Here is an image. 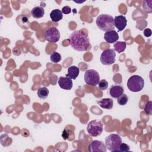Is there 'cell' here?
<instances>
[{
	"instance_id": "6da1fadb",
	"label": "cell",
	"mask_w": 152,
	"mask_h": 152,
	"mask_svg": "<svg viewBox=\"0 0 152 152\" xmlns=\"http://www.w3.org/2000/svg\"><path fill=\"white\" fill-rule=\"evenodd\" d=\"M70 46L77 51H87L91 49L90 39L87 34L81 30L74 31L68 39Z\"/></svg>"
},
{
	"instance_id": "7a4b0ae2",
	"label": "cell",
	"mask_w": 152,
	"mask_h": 152,
	"mask_svg": "<svg viewBox=\"0 0 152 152\" xmlns=\"http://www.w3.org/2000/svg\"><path fill=\"white\" fill-rule=\"evenodd\" d=\"M96 24L100 30L105 32L113 30L115 28L114 18L107 14L99 15L96 19Z\"/></svg>"
},
{
	"instance_id": "3957f363",
	"label": "cell",
	"mask_w": 152,
	"mask_h": 152,
	"mask_svg": "<svg viewBox=\"0 0 152 152\" xmlns=\"http://www.w3.org/2000/svg\"><path fill=\"white\" fill-rule=\"evenodd\" d=\"M126 86L131 91L138 92L144 88V80L140 75H132L128 78Z\"/></svg>"
},
{
	"instance_id": "277c9868",
	"label": "cell",
	"mask_w": 152,
	"mask_h": 152,
	"mask_svg": "<svg viewBox=\"0 0 152 152\" xmlns=\"http://www.w3.org/2000/svg\"><path fill=\"white\" fill-rule=\"evenodd\" d=\"M121 143L122 138L117 134H111L105 138L106 148L111 151H119V148Z\"/></svg>"
},
{
	"instance_id": "5b68a950",
	"label": "cell",
	"mask_w": 152,
	"mask_h": 152,
	"mask_svg": "<svg viewBox=\"0 0 152 152\" xmlns=\"http://www.w3.org/2000/svg\"><path fill=\"white\" fill-rule=\"evenodd\" d=\"M103 129V125L100 120H93L88 122L87 131L91 137H98L101 135Z\"/></svg>"
},
{
	"instance_id": "8992f818",
	"label": "cell",
	"mask_w": 152,
	"mask_h": 152,
	"mask_svg": "<svg viewBox=\"0 0 152 152\" xmlns=\"http://www.w3.org/2000/svg\"><path fill=\"white\" fill-rule=\"evenodd\" d=\"M85 83L91 86H96L100 81V76L97 71L94 69H88L84 73Z\"/></svg>"
},
{
	"instance_id": "52a82bcc",
	"label": "cell",
	"mask_w": 152,
	"mask_h": 152,
	"mask_svg": "<svg viewBox=\"0 0 152 152\" xmlns=\"http://www.w3.org/2000/svg\"><path fill=\"white\" fill-rule=\"evenodd\" d=\"M116 53L113 49L104 50L100 55V61L102 64L109 65L115 62Z\"/></svg>"
},
{
	"instance_id": "ba28073f",
	"label": "cell",
	"mask_w": 152,
	"mask_h": 152,
	"mask_svg": "<svg viewBox=\"0 0 152 152\" xmlns=\"http://www.w3.org/2000/svg\"><path fill=\"white\" fill-rule=\"evenodd\" d=\"M44 36L45 39L50 43H56L60 39V33L58 29L54 26H51L46 29Z\"/></svg>"
},
{
	"instance_id": "9c48e42d",
	"label": "cell",
	"mask_w": 152,
	"mask_h": 152,
	"mask_svg": "<svg viewBox=\"0 0 152 152\" xmlns=\"http://www.w3.org/2000/svg\"><path fill=\"white\" fill-rule=\"evenodd\" d=\"M106 145L102 141L93 140L88 146V150L90 152H106Z\"/></svg>"
},
{
	"instance_id": "30bf717a",
	"label": "cell",
	"mask_w": 152,
	"mask_h": 152,
	"mask_svg": "<svg viewBox=\"0 0 152 152\" xmlns=\"http://www.w3.org/2000/svg\"><path fill=\"white\" fill-rule=\"evenodd\" d=\"M127 24V20L124 15H120L116 16L114 18V24L119 31H122L126 27Z\"/></svg>"
},
{
	"instance_id": "8fae6325",
	"label": "cell",
	"mask_w": 152,
	"mask_h": 152,
	"mask_svg": "<svg viewBox=\"0 0 152 152\" xmlns=\"http://www.w3.org/2000/svg\"><path fill=\"white\" fill-rule=\"evenodd\" d=\"M124 87L121 85H112L109 88V94L113 98L117 99L124 93Z\"/></svg>"
},
{
	"instance_id": "7c38bea8",
	"label": "cell",
	"mask_w": 152,
	"mask_h": 152,
	"mask_svg": "<svg viewBox=\"0 0 152 152\" xmlns=\"http://www.w3.org/2000/svg\"><path fill=\"white\" fill-rule=\"evenodd\" d=\"M58 84L64 90H71L72 88V81L67 77H60L58 79Z\"/></svg>"
},
{
	"instance_id": "4fadbf2b",
	"label": "cell",
	"mask_w": 152,
	"mask_h": 152,
	"mask_svg": "<svg viewBox=\"0 0 152 152\" xmlns=\"http://www.w3.org/2000/svg\"><path fill=\"white\" fill-rule=\"evenodd\" d=\"M104 39L106 42L109 43H113L116 42L118 40L119 35L115 30H113L105 32L104 34Z\"/></svg>"
},
{
	"instance_id": "5bb4252c",
	"label": "cell",
	"mask_w": 152,
	"mask_h": 152,
	"mask_svg": "<svg viewBox=\"0 0 152 152\" xmlns=\"http://www.w3.org/2000/svg\"><path fill=\"white\" fill-rule=\"evenodd\" d=\"M17 24L23 29H28L30 27V22L28 18L24 15H20L16 18Z\"/></svg>"
},
{
	"instance_id": "9a60e30c",
	"label": "cell",
	"mask_w": 152,
	"mask_h": 152,
	"mask_svg": "<svg viewBox=\"0 0 152 152\" xmlns=\"http://www.w3.org/2000/svg\"><path fill=\"white\" fill-rule=\"evenodd\" d=\"M97 104L102 108L112 109L113 107V100L110 98H104L97 102Z\"/></svg>"
},
{
	"instance_id": "2e32d148",
	"label": "cell",
	"mask_w": 152,
	"mask_h": 152,
	"mask_svg": "<svg viewBox=\"0 0 152 152\" xmlns=\"http://www.w3.org/2000/svg\"><path fill=\"white\" fill-rule=\"evenodd\" d=\"M79 73H80L79 68L77 66L73 65V66H69L68 68V73L66 75V77L69 78L71 80L72 79L75 80L78 77Z\"/></svg>"
},
{
	"instance_id": "e0dca14e",
	"label": "cell",
	"mask_w": 152,
	"mask_h": 152,
	"mask_svg": "<svg viewBox=\"0 0 152 152\" xmlns=\"http://www.w3.org/2000/svg\"><path fill=\"white\" fill-rule=\"evenodd\" d=\"M50 17L53 22H58L62 19L63 14L62 11L59 9H55L50 13Z\"/></svg>"
},
{
	"instance_id": "ac0fdd59",
	"label": "cell",
	"mask_w": 152,
	"mask_h": 152,
	"mask_svg": "<svg viewBox=\"0 0 152 152\" xmlns=\"http://www.w3.org/2000/svg\"><path fill=\"white\" fill-rule=\"evenodd\" d=\"M31 14L35 18H42L45 14L44 8L41 7H34L31 11Z\"/></svg>"
},
{
	"instance_id": "d6986e66",
	"label": "cell",
	"mask_w": 152,
	"mask_h": 152,
	"mask_svg": "<svg viewBox=\"0 0 152 152\" xmlns=\"http://www.w3.org/2000/svg\"><path fill=\"white\" fill-rule=\"evenodd\" d=\"M126 46V43L125 42H116L113 45L114 50L116 51L119 53H122L125 50Z\"/></svg>"
},
{
	"instance_id": "ffe728a7",
	"label": "cell",
	"mask_w": 152,
	"mask_h": 152,
	"mask_svg": "<svg viewBox=\"0 0 152 152\" xmlns=\"http://www.w3.org/2000/svg\"><path fill=\"white\" fill-rule=\"evenodd\" d=\"M49 93V90L46 87H41L37 90V96L40 99H46Z\"/></svg>"
},
{
	"instance_id": "44dd1931",
	"label": "cell",
	"mask_w": 152,
	"mask_h": 152,
	"mask_svg": "<svg viewBox=\"0 0 152 152\" xmlns=\"http://www.w3.org/2000/svg\"><path fill=\"white\" fill-rule=\"evenodd\" d=\"M128 101V97L125 94H122L119 97L117 98V102L121 106L125 105Z\"/></svg>"
},
{
	"instance_id": "7402d4cb",
	"label": "cell",
	"mask_w": 152,
	"mask_h": 152,
	"mask_svg": "<svg viewBox=\"0 0 152 152\" xmlns=\"http://www.w3.org/2000/svg\"><path fill=\"white\" fill-rule=\"evenodd\" d=\"M151 4L152 1H144L142 5L143 10L148 13L151 12Z\"/></svg>"
},
{
	"instance_id": "603a6c76",
	"label": "cell",
	"mask_w": 152,
	"mask_h": 152,
	"mask_svg": "<svg viewBox=\"0 0 152 152\" xmlns=\"http://www.w3.org/2000/svg\"><path fill=\"white\" fill-rule=\"evenodd\" d=\"M50 61L53 63H58L61 60V55L57 52H53L50 56Z\"/></svg>"
},
{
	"instance_id": "cb8c5ba5",
	"label": "cell",
	"mask_w": 152,
	"mask_h": 152,
	"mask_svg": "<svg viewBox=\"0 0 152 152\" xmlns=\"http://www.w3.org/2000/svg\"><path fill=\"white\" fill-rule=\"evenodd\" d=\"M144 110L148 115H152V102L151 101H148L144 108Z\"/></svg>"
},
{
	"instance_id": "d4e9b609",
	"label": "cell",
	"mask_w": 152,
	"mask_h": 152,
	"mask_svg": "<svg viewBox=\"0 0 152 152\" xmlns=\"http://www.w3.org/2000/svg\"><path fill=\"white\" fill-rule=\"evenodd\" d=\"M98 87L101 90H106L108 87V83L106 80H102L99 81V84H98Z\"/></svg>"
},
{
	"instance_id": "484cf974",
	"label": "cell",
	"mask_w": 152,
	"mask_h": 152,
	"mask_svg": "<svg viewBox=\"0 0 152 152\" xmlns=\"http://www.w3.org/2000/svg\"><path fill=\"white\" fill-rule=\"evenodd\" d=\"M129 149H130V147L128 144L125 143H121L119 148V151H121L122 152H126L129 151Z\"/></svg>"
},
{
	"instance_id": "4316f807",
	"label": "cell",
	"mask_w": 152,
	"mask_h": 152,
	"mask_svg": "<svg viewBox=\"0 0 152 152\" xmlns=\"http://www.w3.org/2000/svg\"><path fill=\"white\" fill-rule=\"evenodd\" d=\"M70 133H71L70 130L67 129H64V131H63V132L62 134V137L64 138V140H65L66 139H68V138L69 137V135H70Z\"/></svg>"
},
{
	"instance_id": "83f0119b",
	"label": "cell",
	"mask_w": 152,
	"mask_h": 152,
	"mask_svg": "<svg viewBox=\"0 0 152 152\" xmlns=\"http://www.w3.org/2000/svg\"><path fill=\"white\" fill-rule=\"evenodd\" d=\"M71 12V8L68 6V5H66L65 7H64L62 9V12L64 14H69L70 12Z\"/></svg>"
},
{
	"instance_id": "f1b7e54d",
	"label": "cell",
	"mask_w": 152,
	"mask_h": 152,
	"mask_svg": "<svg viewBox=\"0 0 152 152\" xmlns=\"http://www.w3.org/2000/svg\"><path fill=\"white\" fill-rule=\"evenodd\" d=\"M143 33L145 37H150L151 35V30L150 28H145Z\"/></svg>"
}]
</instances>
